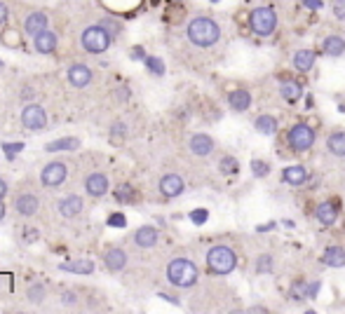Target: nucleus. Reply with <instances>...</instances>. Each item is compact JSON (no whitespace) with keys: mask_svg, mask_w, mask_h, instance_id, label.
<instances>
[{"mask_svg":"<svg viewBox=\"0 0 345 314\" xmlns=\"http://www.w3.org/2000/svg\"><path fill=\"white\" fill-rule=\"evenodd\" d=\"M279 97L284 99L286 103H296L303 97V85L296 80H282L279 82Z\"/></svg>","mask_w":345,"mask_h":314,"instance_id":"24","label":"nucleus"},{"mask_svg":"<svg viewBox=\"0 0 345 314\" xmlns=\"http://www.w3.org/2000/svg\"><path fill=\"white\" fill-rule=\"evenodd\" d=\"M254 127H256V132L261 134V136H275L277 134V117L275 115H268V113H263V115H258L254 120Z\"/></svg>","mask_w":345,"mask_h":314,"instance_id":"26","label":"nucleus"},{"mask_svg":"<svg viewBox=\"0 0 345 314\" xmlns=\"http://www.w3.org/2000/svg\"><path fill=\"white\" fill-rule=\"evenodd\" d=\"M47 14L45 12H31L28 17L24 19V30L28 38H36L40 36V33H45L47 30Z\"/></svg>","mask_w":345,"mask_h":314,"instance_id":"15","label":"nucleus"},{"mask_svg":"<svg viewBox=\"0 0 345 314\" xmlns=\"http://www.w3.org/2000/svg\"><path fill=\"white\" fill-rule=\"evenodd\" d=\"M115 97L120 99V101H129V97H132V91H129V87H122V89L115 91Z\"/></svg>","mask_w":345,"mask_h":314,"instance_id":"47","label":"nucleus"},{"mask_svg":"<svg viewBox=\"0 0 345 314\" xmlns=\"http://www.w3.org/2000/svg\"><path fill=\"white\" fill-rule=\"evenodd\" d=\"M282 225H284V228H289V230H294V228H296V223H294L291 218H289V221H282Z\"/></svg>","mask_w":345,"mask_h":314,"instance_id":"56","label":"nucleus"},{"mask_svg":"<svg viewBox=\"0 0 345 314\" xmlns=\"http://www.w3.org/2000/svg\"><path fill=\"white\" fill-rule=\"evenodd\" d=\"M188 148H190V152L197 157H207L214 152V139L209 136V134H193L190 136V141H188Z\"/></svg>","mask_w":345,"mask_h":314,"instance_id":"12","label":"nucleus"},{"mask_svg":"<svg viewBox=\"0 0 345 314\" xmlns=\"http://www.w3.org/2000/svg\"><path fill=\"white\" fill-rule=\"evenodd\" d=\"M315 127L312 124H308V122H296L294 127L289 129V134H286V145H289L294 152H298V155H303V152H308L312 145H315Z\"/></svg>","mask_w":345,"mask_h":314,"instance_id":"5","label":"nucleus"},{"mask_svg":"<svg viewBox=\"0 0 345 314\" xmlns=\"http://www.w3.org/2000/svg\"><path fill=\"white\" fill-rule=\"evenodd\" d=\"M183 190H186V183H183V178L179 174H164L162 178H160V193H162L164 197L174 200V197L183 195Z\"/></svg>","mask_w":345,"mask_h":314,"instance_id":"9","label":"nucleus"},{"mask_svg":"<svg viewBox=\"0 0 345 314\" xmlns=\"http://www.w3.org/2000/svg\"><path fill=\"white\" fill-rule=\"evenodd\" d=\"M277 228V223L275 221H270V223H263V225H256V232H270V230Z\"/></svg>","mask_w":345,"mask_h":314,"instance_id":"48","label":"nucleus"},{"mask_svg":"<svg viewBox=\"0 0 345 314\" xmlns=\"http://www.w3.org/2000/svg\"><path fill=\"white\" fill-rule=\"evenodd\" d=\"M61 302H64L66 307H73V305L78 302V296H75L73 291H64V293H61Z\"/></svg>","mask_w":345,"mask_h":314,"instance_id":"43","label":"nucleus"},{"mask_svg":"<svg viewBox=\"0 0 345 314\" xmlns=\"http://www.w3.org/2000/svg\"><path fill=\"white\" fill-rule=\"evenodd\" d=\"M38 206H40V202H38L36 195H31V193L19 195L17 202H14V209H17V213H19V216H24V218L36 216V213H38Z\"/></svg>","mask_w":345,"mask_h":314,"instance_id":"20","label":"nucleus"},{"mask_svg":"<svg viewBox=\"0 0 345 314\" xmlns=\"http://www.w3.org/2000/svg\"><path fill=\"white\" fill-rule=\"evenodd\" d=\"M320 49L324 56H331V59H338L345 54V38L343 36H327L320 43Z\"/></svg>","mask_w":345,"mask_h":314,"instance_id":"17","label":"nucleus"},{"mask_svg":"<svg viewBox=\"0 0 345 314\" xmlns=\"http://www.w3.org/2000/svg\"><path fill=\"white\" fill-rule=\"evenodd\" d=\"M33 45H36V49L40 54H52L56 49V45H59V38H56V33H52V30H45V33L33 38Z\"/></svg>","mask_w":345,"mask_h":314,"instance_id":"25","label":"nucleus"},{"mask_svg":"<svg viewBox=\"0 0 345 314\" xmlns=\"http://www.w3.org/2000/svg\"><path fill=\"white\" fill-rule=\"evenodd\" d=\"M5 195H7V183L3 181V178H0V200H3Z\"/></svg>","mask_w":345,"mask_h":314,"instance_id":"52","label":"nucleus"},{"mask_svg":"<svg viewBox=\"0 0 345 314\" xmlns=\"http://www.w3.org/2000/svg\"><path fill=\"white\" fill-rule=\"evenodd\" d=\"M103 265H106V270H110V272H120L122 267L127 265V254H125L120 246L108 248V251L103 254Z\"/></svg>","mask_w":345,"mask_h":314,"instance_id":"21","label":"nucleus"},{"mask_svg":"<svg viewBox=\"0 0 345 314\" xmlns=\"http://www.w3.org/2000/svg\"><path fill=\"white\" fill-rule=\"evenodd\" d=\"M21 99H24V101H31V99H33V91L26 87V89H24V97H21Z\"/></svg>","mask_w":345,"mask_h":314,"instance_id":"54","label":"nucleus"},{"mask_svg":"<svg viewBox=\"0 0 345 314\" xmlns=\"http://www.w3.org/2000/svg\"><path fill=\"white\" fill-rule=\"evenodd\" d=\"M188 218H190L193 225H205L207 221H209V211H207V209H193Z\"/></svg>","mask_w":345,"mask_h":314,"instance_id":"38","label":"nucleus"},{"mask_svg":"<svg viewBox=\"0 0 345 314\" xmlns=\"http://www.w3.org/2000/svg\"><path fill=\"white\" fill-rule=\"evenodd\" d=\"M7 21V5L5 3H0V26Z\"/></svg>","mask_w":345,"mask_h":314,"instance_id":"50","label":"nucleus"},{"mask_svg":"<svg viewBox=\"0 0 345 314\" xmlns=\"http://www.w3.org/2000/svg\"><path fill=\"white\" fill-rule=\"evenodd\" d=\"M327 150L333 157H345V132H333L327 139Z\"/></svg>","mask_w":345,"mask_h":314,"instance_id":"27","label":"nucleus"},{"mask_svg":"<svg viewBox=\"0 0 345 314\" xmlns=\"http://www.w3.org/2000/svg\"><path fill=\"white\" fill-rule=\"evenodd\" d=\"M82 209H85V202H82V197H80V195H66V197L59 202V213L64 218L80 216V213H82Z\"/></svg>","mask_w":345,"mask_h":314,"instance_id":"16","label":"nucleus"},{"mask_svg":"<svg viewBox=\"0 0 345 314\" xmlns=\"http://www.w3.org/2000/svg\"><path fill=\"white\" fill-rule=\"evenodd\" d=\"M301 5L305 7V10L317 12V10H322V7H324V0H301Z\"/></svg>","mask_w":345,"mask_h":314,"instance_id":"44","label":"nucleus"},{"mask_svg":"<svg viewBox=\"0 0 345 314\" xmlns=\"http://www.w3.org/2000/svg\"><path fill=\"white\" fill-rule=\"evenodd\" d=\"M212 3H218V0H212Z\"/></svg>","mask_w":345,"mask_h":314,"instance_id":"58","label":"nucleus"},{"mask_svg":"<svg viewBox=\"0 0 345 314\" xmlns=\"http://www.w3.org/2000/svg\"><path fill=\"white\" fill-rule=\"evenodd\" d=\"M66 176H68L66 164L64 162H49V164H45V169L40 171V181H43V185H47V187H56L66 181Z\"/></svg>","mask_w":345,"mask_h":314,"instance_id":"8","label":"nucleus"},{"mask_svg":"<svg viewBox=\"0 0 345 314\" xmlns=\"http://www.w3.org/2000/svg\"><path fill=\"white\" fill-rule=\"evenodd\" d=\"M92 82V71L85 66V64H73L68 68V85L75 87V89H82Z\"/></svg>","mask_w":345,"mask_h":314,"instance_id":"14","label":"nucleus"},{"mask_svg":"<svg viewBox=\"0 0 345 314\" xmlns=\"http://www.w3.org/2000/svg\"><path fill=\"white\" fill-rule=\"evenodd\" d=\"M21 124L31 132H40V129L47 127V113H45L43 106L38 103H28L24 110H21Z\"/></svg>","mask_w":345,"mask_h":314,"instance_id":"7","label":"nucleus"},{"mask_svg":"<svg viewBox=\"0 0 345 314\" xmlns=\"http://www.w3.org/2000/svg\"><path fill=\"white\" fill-rule=\"evenodd\" d=\"M158 239H160V235L153 225H143V228H139L134 232V244L139 248H153L158 244Z\"/></svg>","mask_w":345,"mask_h":314,"instance_id":"22","label":"nucleus"},{"mask_svg":"<svg viewBox=\"0 0 345 314\" xmlns=\"http://www.w3.org/2000/svg\"><path fill=\"white\" fill-rule=\"evenodd\" d=\"M0 66H3V61H0Z\"/></svg>","mask_w":345,"mask_h":314,"instance_id":"59","label":"nucleus"},{"mask_svg":"<svg viewBox=\"0 0 345 314\" xmlns=\"http://www.w3.org/2000/svg\"><path fill=\"white\" fill-rule=\"evenodd\" d=\"M205 260H207V270L212 272V274H218V277L235 272V267H237V254H235V248L228 246V244L212 246L207 251Z\"/></svg>","mask_w":345,"mask_h":314,"instance_id":"3","label":"nucleus"},{"mask_svg":"<svg viewBox=\"0 0 345 314\" xmlns=\"http://www.w3.org/2000/svg\"><path fill=\"white\" fill-rule=\"evenodd\" d=\"M101 26H103V28H106V30H108V33H110V36H118V33H120V26H118V24H113V21H108V19H106V21H101Z\"/></svg>","mask_w":345,"mask_h":314,"instance_id":"46","label":"nucleus"},{"mask_svg":"<svg viewBox=\"0 0 345 314\" xmlns=\"http://www.w3.org/2000/svg\"><path fill=\"white\" fill-rule=\"evenodd\" d=\"M186 36L195 47L209 49L221 40V26L212 17H193L186 26Z\"/></svg>","mask_w":345,"mask_h":314,"instance_id":"1","label":"nucleus"},{"mask_svg":"<svg viewBox=\"0 0 345 314\" xmlns=\"http://www.w3.org/2000/svg\"><path fill=\"white\" fill-rule=\"evenodd\" d=\"M315 61H317L315 49H298L296 54H294V59H291V64H294V68L298 73H310L315 68Z\"/></svg>","mask_w":345,"mask_h":314,"instance_id":"18","label":"nucleus"},{"mask_svg":"<svg viewBox=\"0 0 345 314\" xmlns=\"http://www.w3.org/2000/svg\"><path fill=\"white\" fill-rule=\"evenodd\" d=\"M320 286H322V281H310V284H308V298H310V300H315V298H317Z\"/></svg>","mask_w":345,"mask_h":314,"instance_id":"45","label":"nucleus"},{"mask_svg":"<svg viewBox=\"0 0 345 314\" xmlns=\"http://www.w3.org/2000/svg\"><path fill=\"white\" fill-rule=\"evenodd\" d=\"M3 150H5L7 160H14L19 155V150H24V143H3Z\"/></svg>","mask_w":345,"mask_h":314,"instance_id":"40","label":"nucleus"},{"mask_svg":"<svg viewBox=\"0 0 345 314\" xmlns=\"http://www.w3.org/2000/svg\"><path fill=\"white\" fill-rule=\"evenodd\" d=\"M26 296H28L31 302H36V305H40V302L45 300V286L43 284H31L28 291H26Z\"/></svg>","mask_w":345,"mask_h":314,"instance_id":"37","label":"nucleus"},{"mask_svg":"<svg viewBox=\"0 0 345 314\" xmlns=\"http://www.w3.org/2000/svg\"><path fill=\"white\" fill-rule=\"evenodd\" d=\"M115 200L122 202V204H132V202L139 200V195H136V190H134L129 183H122V185H118V190H115Z\"/></svg>","mask_w":345,"mask_h":314,"instance_id":"33","label":"nucleus"},{"mask_svg":"<svg viewBox=\"0 0 345 314\" xmlns=\"http://www.w3.org/2000/svg\"><path fill=\"white\" fill-rule=\"evenodd\" d=\"M197 277H200V272L190 258H174L167 265V281L176 289H190L197 284Z\"/></svg>","mask_w":345,"mask_h":314,"instance_id":"2","label":"nucleus"},{"mask_svg":"<svg viewBox=\"0 0 345 314\" xmlns=\"http://www.w3.org/2000/svg\"><path fill=\"white\" fill-rule=\"evenodd\" d=\"M59 267L64 272H73V274H92L94 272L92 260H68V263H61Z\"/></svg>","mask_w":345,"mask_h":314,"instance_id":"28","label":"nucleus"},{"mask_svg":"<svg viewBox=\"0 0 345 314\" xmlns=\"http://www.w3.org/2000/svg\"><path fill=\"white\" fill-rule=\"evenodd\" d=\"M286 296H289L294 302H303L305 298H308V281H303V279H296V281H294V284L289 286Z\"/></svg>","mask_w":345,"mask_h":314,"instance_id":"30","label":"nucleus"},{"mask_svg":"<svg viewBox=\"0 0 345 314\" xmlns=\"http://www.w3.org/2000/svg\"><path fill=\"white\" fill-rule=\"evenodd\" d=\"M218 171H221L223 176L240 174V162H237V157H233V155L221 157V160H218Z\"/></svg>","mask_w":345,"mask_h":314,"instance_id":"32","label":"nucleus"},{"mask_svg":"<svg viewBox=\"0 0 345 314\" xmlns=\"http://www.w3.org/2000/svg\"><path fill=\"white\" fill-rule=\"evenodd\" d=\"M331 12L338 21H345V0H331Z\"/></svg>","mask_w":345,"mask_h":314,"instance_id":"41","label":"nucleus"},{"mask_svg":"<svg viewBox=\"0 0 345 314\" xmlns=\"http://www.w3.org/2000/svg\"><path fill=\"white\" fill-rule=\"evenodd\" d=\"M308 178H310V171L303 164H291V167L282 169V181L289 183V185H303Z\"/></svg>","mask_w":345,"mask_h":314,"instance_id":"19","label":"nucleus"},{"mask_svg":"<svg viewBox=\"0 0 345 314\" xmlns=\"http://www.w3.org/2000/svg\"><path fill=\"white\" fill-rule=\"evenodd\" d=\"M146 68L153 73V75H158V78H162L164 75V61L160 59V56H146Z\"/></svg>","mask_w":345,"mask_h":314,"instance_id":"36","label":"nucleus"},{"mask_svg":"<svg viewBox=\"0 0 345 314\" xmlns=\"http://www.w3.org/2000/svg\"><path fill=\"white\" fill-rule=\"evenodd\" d=\"M322 263L327 267H345V248L340 244H331V246L324 248V254H322Z\"/></svg>","mask_w":345,"mask_h":314,"instance_id":"23","label":"nucleus"},{"mask_svg":"<svg viewBox=\"0 0 345 314\" xmlns=\"http://www.w3.org/2000/svg\"><path fill=\"white\" fill-rule=\"evenodd\" d=\"M3 43L7 45V47H19V43H21V40H19V33L17 30H5V33H3Z\"/></svg>","mask_w":345,"mask_h":314,"instance_id":"42","label":"nucleus"},{"mask_svg":"<svg viewBox=\"0 0 345 314\" xmlns=\"http://www.w3.org/2000/svg\"><path fill=\"white\" fill-rule=\"evenodd\" d=\"M108 176L101 174V171H94V174H90L85 178V190L90 197H103V195L108 193Z\"/></svg>","mask_w":345,"mask_h":314,"instance_id":"10","label":"nucleus"},{"mask_svg":"<svg viewBox=\"0 0 345 314\" xmlns=\"http://www.w3.org/2000/svg\"><path fill=\"white\" fill-rule=\"evenodd\" d=\"M26 239H28V242H31V239H38V232H36V230H33V232H31V230H26Z\"/></svg>","mask_w":345,"mask_h":314,"instance_id":"55","label":"nucleus"},{"mask_svg":"<svg viewBox=\"0 0 345 314\" xmlns=\"http://www.w3.org/2000/svg\"><path fill=\"white\" fill-rule=\"evenodd\" d=\"M5 218V204H3V200H0V221Z\"/></svg>","mask_w":345,"mask_h":314,"instance_id":"57","label":"nucleus"},{"mask_svg":"<svg viewBox=\"0 0 345 314\" xmlns=\"http://www.w3.org/2000/svg\"><path fill=\"white\" fill-rule=\"evenodd\" d=\"M80 145L78 139H71V136H66V139H59V141H52V143L45 145V150L47 152H59V150H75Z\"/></svg>","mask_w":345,"mask_h":314,"instance_id":"31","label":"nucleus"},{"mask_svg":"<svg viewBox=\"0 0 345 314\" xmlns=\"http://www.w3.org/2000/svg\"><path fill=\"white\" fill-rule=\"evenodd\" d=\"M251 103H254V97L249 89H233L228 94V106L235 113H247L251 108Z\"/></svg>","mask_w":345,"mask_h":314,"instance_id":"13","label":"nucleus"},{"mask_svg":"<svg viewBox=\"0 0 345 314\" xmlns=\"http://www.w3.org/2000/svg\"><path fill=\"white\" fill-rule=\"evenodd\" d=\"M249 169H251L254 178H266V176L270 174V164H268L266 160H251V164H249Z\"/></svg>","mask_w":345,"mask_h":314,"instance_id":"35","label":"nucleus"},{"mask_svg":"<svg viewBox=\"0 0 345 314\" xmlns=\"http://www.w3.org/2000/svg\"><path fill=\"white\" fill-rule=\"evenodd\" d=\"M254 272L256 274H273L275 272V256L273 254H261L254 260Z\"/></svg>","mask_w":345,"mask_h":314,"instance_id":"29","label":"nucleus"},{"mask_svg":"<svg viewBox=\"0 0 345 314\" xmlns=\"http://www.w3.org/2000/svg\"><path fill=\"white\" fill-rule=\"evenodd\" d=\"M247 24H249V28H251V33H256L258 38H270L275 30H277V12L268 5L254 7V10L249 12Z\"/></svg>","mask_w":345,"mask_h":314,"instance_id":"4","label":"nucleus"},{"mask_svg":"<svg viewBox=\"0 0 345 314\" xmlns=\"http://www.w3.org/2000/svg\"><path fill=\"white\" fill-rule=\"evenodd\" d=\"M110 143L120 145L122 141L127 139V124L125 122H113V127H110Z\"/></svg>","mask_w":345,"mask_h":314,"instance_id":"34","label":"nucleus"},{"mask_svg":"<svg viewBox=\"0 0 345 314\" xmlns=\"http://www.w3.org/2000/svg\"><path fill=\"white\" fill-rule=\"evenodd\" d=\"M132 59H134V61H143V59H146L143 47H134V49H132Z\"/></svg>","mask_w":345,"mask_h":314,"instance_id":"49","label":"nucleus"},{"mask_svg":"<svg viewBox=\"0 0 345 314\" xmlns=\"http://www.w3.org/2000/svg\"><path fill=\"white\" fill-rule=\"evenodd\" d=\"M251 314H268V307H261V305H254V307H249Z\"/></svg>","mask_w":345,"mask_h":314,"instance_id":"51","label":"nucleus"},{"mask_svg":"<svg viewBox=\"0 0 345 314\" xmlns=\"http://www.w3.org/2000/svg\"><path fill=\"white\" fill-rule=\"evenodd\" d=\"M160 298H164V300H169V302H174V305H179V298H174V296H167V293H160Z\"/></svg>","mask_w":345,"mask_h":314,"instance_id":"53","label":"nucleus"},{"mask_svg":"<svg viewBox=\"0 0 345 314\" xmlns=\"http://www.w3.org/2000/svg\"><path fill=\"white\" fill-rule=\"evenodd\" d=\"M315 218H317V223H320V225L331 228V225L338 221V204H336V202H331V200L320 202V204H317V209H315Z\"/></svg>","mask_w":345,"mask_h":314,"instance_id":"11","label":"nucleus"},{"mask_svg":"<svg viewBox=\"0 0 345 314\" xmlns=\"http://www.w3.org/2000/svg\"><path fill=\"white\" fill-rule=\"evenodd\" d=\"M108 228H127V216L120 211H115L108 216Z\"/></svg>","mask_w":345,"mask_h":314,"instance_id":"39","label":"nucleus"},{"mask_svg":"<svg viewBox=\"0 0 345 314\" xmlns=\"http://www.w3.org/2000/svg\"><path fill=\"white\" fill-rule=\"evenodd\" d=\"M80 43H82V49L90 52V54H103V52L110 47V43H113V36H110L101 24H97V26H90V28L82 30Z\"/></svg>","mask_w":345,"mask_h":314,"instance_id":"6","label":"nucleus"}]
</instances>
